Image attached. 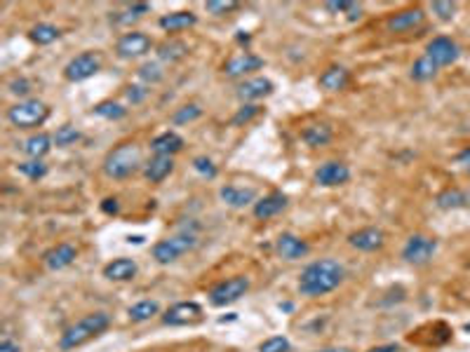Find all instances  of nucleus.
Wrapping results in <instances>:
<instances>
[{
  "instance_id": "cd10ccee",
  "label": "nucleus",
  "mask_w": 470,
  "mask_h": 352,
  "mask_svg": "<svg viewBox=\"0 0 470 352\" xmlns=\"http://www.w3.org/2000/svg\"><path fill=\"white\" fill-rule=\"evenodd\" d=\"M440 66L432 61L430 57H418L414 66H411V80H416V83H428V80H432L437 76Z\"/></svg>"
},
{
  "instance_id": "8fccbe9b",
  "label": "nucleus",
  "mask_w": 470,
  "mask_h": 352,
  "mask_svg": "<svg viewBox=\"0 0 470 352\" xmlns=\"http://www.w3.org/2000/svg\"><path fill=\"white\" fill-rule=\"evenodd\" d=\"M0 352H21V350H19V346L14 341L3 339V341H0Z\"/></svg>"
},
{
  "instance_id": "6e6552de",
  "label": "nucleus",
  "mask_w": 470,
  "mask_h": 352,
  "mask_svg": "<svg viewBox=\"0 0 470 352\" xmlns=\"http://www.w3.org/2000/svg\"><path fill=\"white\" fill-rule=\"evenodd\" d=\"M435 252H437V240L418 233L411 235L407 245L402 247V259L411 263V266H423V263H428L435 256Z\"/></svg>"
},
{
  "instance_id": "dca6fc26",
  "label": "nucleus",
  "mask_w": 470,
  "mask_h": 352,
  "mask_svg": "<svg viewBox=\"0 0 470 352\" xmlns=\"http://www.w3.org/2000/svg\"><path fill=\"white\" fill-rule=\"evenodd\" d=\"M275 90V85L270 83L268 78L256 76V78H247L245 83L238 85V99L245 101V104H254V101H261L263 97H270Z\"/></svg>"
},
{
  "instance_id": "7c9ffc66",
  "label": "nucleus",
  "mask_w": 470,
  "mask_h": 352,
  "mask_svg": "<svg viewBox=\"0 0 470 352\" xmlns=\"http://www.w3.org/2000/svg\"><path fill=\"white\" fill-rule=\"evenodd\" d=\"M160 312V305L158 300H139V303H134L127 310V317L132 322H149L151 317H156V315Z\"/></svg>"
},
{
  "instance_id": "b1692460",
  "label": "nucleus",
  "mask_w": 470,
  "mask_h": 352,
  "mask_svg": "<svg viewBox=\"0 0 470 352\" xmlns=\"http://www.w3.org/2000/svg\"><path fill=\"white\" fill-rule=\"evenodd\" d=\"M181 148H183V139L176 134V131H172V129L163 131V134H158L151 141V151L156 153V156H170V158H174Z\"/></svg>"
},
{
  "instance_id": "f03ea898",
  "label": "nucleus",
  "mask_w": 470,
  "mask_h": 352,
  "mask_svg": "<svg viewBox=\"0 0 470 352\" xmlns=\"http://www.w3.org/2000/svg\"><path fill=\"white\" fill-rule=\"evenodd\" d=\"M111 327V317L106 312H90L83 319H78L76 324H71L59 339V350L69 352L80 346H85L87 341L97 339L99 334H104Z\"/></svg>"
},
{
  "instance_id": "a211bd4d",
  "label": "nucleus",
  "mask_w": 470,
  "mask_h": 352,
  "mask_svg": "<svg viewBox=\"0 0 470 352\" xmlns=\"http://www.w3.org/2000/svg\"><path fill=\"white\" fill-rule=\"evenodd\" d=\"M285 207H287V195L280 193V190H273V193L263 195L254 202V216L259 221H268V218L280 214Z\"/></svg>"
},
{
  "instance_id": "603ef678",
  "label": "nucleus",
  "mask_w": 470,
  "mask_h": 352,
  "mask_svg": "<svg viewBox=\"0 0 470 352\" xmlns=\"http://www.w3.org/2000/svg\"><path fill=\"white\" fill-rule=\"evenodd\" d=\"M313 352H355L350 348H322V350H313Z\"/></svg>"
},
{
  "instance_id": "7ed1b4c3",
  "label": "nucleus",
  "mask_w": 470,
  "mask_h": 352,
  "mask_svg": "<svg viewBox=\"0 0 470 352\" xmlns=\"http://www.w3.org/2000/svg\"><path fill=\"white\" fill-rule=\"evenodd\" d=\"M139 165H142V148L137 143H120L108 153L104 160V174L108 179H127L132 176Z\"/></svg>"
},
{
  "instance_id": "c756f323",
  "label": "nucleus",
  "mask_w": 470,
  "mask_h": 352,
  "mask_svg": "<svg viewBox=\"0 0 470 352\" xmlns=\"http://www.w3.org/2000/svg\"><path fill=\"white\" fill-rule=\"evenodd\" d=\"M59 35L62 31L55 26V24H35L31 31H28V38L35 45H52L55 40H59Z\"/></svg>"
},
{
  "instance_id": "412c9836",
  "label": "nucleus",
  "mask_w": 470,
  "mask_h": 352,
  "mask_svg": "<svg viewBox=\"0 0 470 352\" xmlns=\"http://www.w3.org/2000/svg\"><path fill=\"white\" fill-rule=\"evenodd\" d=\"M219 197H222V202L229 204V207L242 209V207H247V204L256 202V190L254 188H240V186L229 183V186H222Z\"/></svg>"
},
{
  "instance_id": "2eb2a0df",
  "label": "nucleus",
  "mask_w": 470,
  "mask_h": 352,
  "mask_svg": "<svg viewBox=\"0 0 470 352\" xmlns=\"http://www.w3.org/2000/svg\"><path fill=\"white\" fill-rule=\"evenodd\" d=\"M76 259H78V249L69 245V242H59V245L50 247L47 252L42 254V263H45V268L52 270V273L69 268Z\"/></svg>"
},
{
  "instance_id": "864d4df0",
  "label": "nucleus",
  "mask_w": 470,
  "mask_h": 352,
  "mask_svg": "<svg viewBox=\"0 0 470 352\" xmlns=\"http://www.w3.org/2000/svg\"><path fill=\"white\" fill-rule=\"evenodd\" d=\"M464 332H466V334H470V322H466V327H464Z\"/></svg>"
},
{
  "instance_id": "f8f14e48",
  "label": "nucleus",
  "mask_w": 470,
  "mask_h": 352,
  "mask_svg": "<svg viewBox=\"0 0 470 352\" xmlns=\"http://www.w3.org/2000/svg\"><path fill=\"white\" fill-rule=\"evenodd\" d=\"M350 179V167L346 163H339V160H329V163L320 165L315 170V183L325 188H336L348 183Z\"/></svg>"
},
{
  "instance_id": "e433bc0d",
  "label": "nucleus",
  "mask_w": 470,
  "mask_h": 352,
  "mask_svg": "<svg viewBox=\"0 0 470 352\" xmlns=\"http://www.w3.org/2000/svg\"><path fill=\"white\" fill-rule=\"evenodd\" d=\"M55 146H59V148H69V146H73L80 139V131L73 127V124H62L57 131H55Z\"/></svg>"
},
{
  "instance_id": "5fc2aeb1",
  "label": "nucleus",
  "mask_w": 470,
  "mask_h": 352,
  "mask_svg": "<svg viewBox=\"0 0 470 352\" xmlns=\"http://www.w3.org/2000/svg\"><path fill=\"white\" fill-rule=\"evenodd\" d=\"M468 172H470V165H468Z\"/></svg>"
},
{
  "instance_id": "0eeeda50",
  "label": "nucleus",
  "mask_w": 470,
  "mask_h": 352,
  "mask_svg": "<svg viewBox=\"0 0 470 352\" xmlns=\"http://www.w3.org/2000/svg\"><path fill=\"white\" fill-rule=\"evenodd\" d=\"M99 69H101L99 52H80L64 66V78L69 83H83V80H90L94 73H99Z\"/></svg>"
},
{
  "instance_id": "79ce46f5",
  "label": "nucleus",
  "mask_w": 470,
  "mask_h": 352,
  "mask_svg": "<svg viewBox=\"0 0 470 352\" xmlns=\"http://www.w3.org/2000/svg\"><path fill=\"white\" fill-rule=\"evenodd\" d=\"M457 7H459V5L452 3V0H437V3L430 5V10H432V14H437V19L452 21L454 14H457Z\"/></svg>"
},
{
  "instance_id": "4468645a",
  "label": "nucleus",
  "mask_w": 470,
  "mask_h": 352,
  "mask_svg": "<svg viewBox=\"0 0 470 352\" xmlns=\"http://www.w3.org/2000/svg\"><path fill=\"white\" fill-rule=\"evenodd\" d=\"M425 21V12L421 7H407V10H400L388 17L386 21V28L391 33H407V31H414Z\"/></svg>"
},
{
  "instance_id": "49530a36",
  "label": "nucleus",
  "mask_w": 470,
  "mask_h": 352,
  "mask_svg": "<svg viewBox=\"0 0 470 352\" xmlns=\"http://www.w3.org/2000/svg\"><path fill=\"white\" fill-rule=\"evenodd\" d=\"M10 92H12V94H28V92H31V83H28L26 78L12 80V83H10Z\"/></svg>"
},
{
  "instance_id": "5701e85b",
  "label": "nucleus",
  "mask_w": 470,
  "mask_h": 352,
  "mask_svg": "<svg viewBox=\"0 0 470 352\" xmlns=\"http://www.w3.org/2000/svg\"><path fill=\"white\" fill-rule=\"evenodd\" d=\"M174 172V158L170 156H153L144 167V176L151 183H163Z\"/></svg>"
},
{
  "instance_id": "a18cd8bd",
  "label": "nucleus",
  "mask_w": 470,
  "mask_h": 352,
  "mask_svg": "<svg viewBox=\"0 0 470 352\" xmlns=\"http://www.w3.org/2000/svg\"><path fill=\"white\" fill-rule=\"evenodd\" d=\"M125 94H127V99L132 101V104H142V101L146 99V94H149V90H144V87H139V85H130Z\"/></svg>"
},
{
  "instance_id": "c85d7f7f",
  "label": "nucleus",
  "mask_w": 470,
  "mask_h": 352,
  "mask_svg": "<svg viewBox=\"0 0 470 352\" xmlns=\"http://www.w3.org/2000/svg\"><path fill=\"white\" fill-rule=\"evenodd\" d=\"M435 204L440 209H461L468 204V195L459 188H447L435 197Z\"/></svg>"
},
{
  "instance_id": "c9c22d12",
  "label": "nucleus",
  "mask_w": 470,
  "mask_h": 352,
  "mask_svg": "<svg viewBox=\"0 0 470 352\" xmlns=\"http://www.w3.org/2000/svg\"><path fill=\"white\" fill-rule=\"evenodd\" d=\"M94 115L106 117V120H120V117L127 115V108L115 104V101H101V104L94 106Z\"/></svg>"
},
{
  "instance_id": "1a4fd4ad",
  "label": "nucleus",
  "mask_w": 470,
  "mask_h": 352,
  "mask_svg": "<svg viewBox=\"0 0 470 352\" xmlns=\"http://www.w3.org/2000/svg\"><path fill=\"white\" fill-rule=\"evenodd\" d=\"M202 319V305L197 300H179L170 305L163 315V324L167 327H188Z\"/></svg>"
},
{
  "instance_id": "58836bf2",
  "label": "nucleus",
  "mask_w": 470,
  "mask_h": 352,
  "mask_svg": "<svg viewBox=\"0 0 470 352\" xmlns=\"http://www.w3.org/2000/svg\"><path fill=\"white\" fill-rule=\"evenodd\" d=\"M200 115H202V108H200V106H197V104H186V106H181L179 111L172 115V122H174V124H188V122L197 120Z\"/></svg>"
},
{
  "instance_id": "ddd939ff",
  "label": "nucleus",
  "mask_w": 470,
  "mask_h": 352,
  "mask_svg": "<svg viewBox=\"0 0 470 352\" xmlns=\"http://www.w3.org/2000/svg\"><path fill=\"white\" fill-rule=\"evenodd\" d=\"M348 245L365 254L379 252V249L386 245V233L377 228V225H367V228H360L348 235Z\"/></svg>"
},
{
  "instance_id": "20e7f679",
  "label": "nucleus",
  "mask_w": 470,
  "mask_h": 352,
  "mask_svg": "<svg viewBox=\"0 0 470 352\" xmlns=\"http://www.w3.org/2000/svg\"><path fill=\"white\" fill-rule=\"evenodd\" d=\"M50 117V106L40 99H24L12 108H7V120L19 129H33L45 124Z\"/></svg>"
},
{
  "instance_id": "ea45409f",
  "label": "nucleus",
  "mask_w": 470,
  "mask_h": 352,
  "mask_svg": "<svg viewBox=\"0 0 470 352\" xmlns=\"http://www.w3.org/2000/svg\"><path fill=\"white\" fill-rule=\"evenodd\" d=\"M292 343L287 336H270L259 343V352H290Z\"/></svg>"
},
{
  "instance_id": "2f4dec72",
  "label": "nucleus",
  "mask_w": 470,
  "mask_h": 352,
  "mask_svg": "<svg viewBox=\"0 0 470 352\" xmlns=\"http://www.w3.org/2000/svg\"><path fill=\"white\" fill-rule=\"evenodd\" d=\"M188 54V45L181 40H165L163 45H158V57L163 59V61H179V59H183Z\"/></svg>"
},
{
  "instance_id": "3c124183",
  "label": "nucleus",
  "mask_w": 470,
  "mask_h": 352,
  "mask_svg": "<svg viewBox=\"0 0 470 352\" xmlns=\"http://www.w3.org/2000/svg\"><path fill=\"white\" fill-rule=\"evenodd\" d=\"M459 163H461V165H466V167L470 165V148H466L464 153H461V156H459Z\"/></svg>"
},
{
  "instance_id": "72a5a7b5",
  "label": "nucleus",
  "mask_w": 470,
  "mask_h": 352,
  "mask_svg": "<svg viewBox=\"0 0 470 352\" xmlns=\"http://www.w3.org/2000/svg\"><path fill=\"white\" fill-rule=\"evenodd\" d=\"M17 172L21 176H26V179H31V181H40L42 176L47 174V165L42 163V160H26V163L17 165Z\"/></svg>"
},
{
  "instance_id": "9d476101",
  "label": "nucleus",
  "mask_w": 470,
  "mask_h": 352,
  "mask_svg": "<svg viewBox=\"0 0 470 352\" xmlns=\"http://www.w3.org/2000/svg\"><path fill=\"white\" fill-rule=\"evenodd\" d=\"M153 47V40L142 31H130L118 38L115 42V52L120 59H139L144 54H149Z\"/></svg>"
},
{
  "instance_id": "4be33fe9",
  "label": "nucleus",
  "mask_w": 470,
  "mask_h": 352,
  "mask_svg": "<svg viewBox=\"0 0 470 352\" xmlns=\"http://www.w3.org/2000/svg\"><path fill=\"white\" fill-rule=\"evenodd\" d=\"M137 261L134 259H113L111 263H106L104 266V277L111 282H130L134 280L137 275Z\"/></svg>"
},
{
  "instance_id": "423d86ee",
  "label": "nucleus",
  "mask_w": 470,
  "mask_h": 352,
  "mask_svg": "<svg viewBox=\"0 0 470 352\" xmlns=\"http://www.w3.org/2000/svg\"><path fill=\"white\" fill-rule=\"evenodd\" d=\"M247 289H249V277L245 275L229 277V280H222L210 289V303L214 307H226L245 296Z\"/></svg>"
},
{
  "instance_id": "c03bdc74",
  "label": "nucleus",
  "mask_w": 470,
  "mask_h": 352,
  "mask_svg": "<svg viewBox=\"0 0 470 352\" xmlns=\"http://www.w3.org/2000/svg\"><path fill=\"white\" fill-rule=\"evenodd\" d=\"M352 5H355L352 0H327V3H325L327 10L334 12V14H348V10H350Z\"/></svg>"
},
{
  "instance_id": "473e14b6",
  "label": "nucleus",
  "mask_w": 470,
  "mask_h": 352,
  "mask_svg": "<svg viewBox=\"0 0 470 352\" xmlns=\"http://www.w3.org/2000/svg\"><path fill=\"white\" fill-rule=\"evenodd\" d=\"M146 12H151V5L149 3H132L125 12H113V21L115 24H134L144 17Z\"/></svg>"
},
{
  "instance_id": "37998d69",
  "label": "nucleus",
  "mask_w": 470,
  "mask_h": 352,
  "mask_svg": "<svg viewBox=\"0 0 470 352\" xmlns=\"http://www.w3.org/2000/svg\"><path fill=\"white\" fill-rule=\"evenodd\" d=\"M193 170L200 176H205V179H214V176H217V165L212 163L207 156H197L193 160Z\"/></svg>"
},
{
  "instance_id": "393cba45",
  "label": "nucleus",
  "mask_w": 470,
  "mask_h": 352,
  "mask_svg": "<svg viewBox=\"0 0 470 352\" xmlns=\"http://www.w3.org/2000/svg\"><path fill=\"white\" fill-rule=\"evenodd\" d=\"M301 139L306 141L308 148H322V146H327L334 139V131L325 122H315V124H308V127L301 131Z\"/></svg>"
},
{
  "instance_id": "9b49d317",
  "label": "nucleus",
  "mask_w": 470,
  "mask_h": 352,
  "mask_svg": "<svg viewBox=\"0 0 470 352\" xmlns=\"http://www.w3.org/2000/svg\"><path fill=\"white\" fill-rule=\"evenodd\" d=\"M425 57H430L432 61L442 69V66H452L461 57V47L457 45V40L447 38V35H437V38H432L428 42V47H425Z\"/></svg>"
},
{
  "instance_id": "a878e982",
  "label": "nucleus",
  "mask_w": 470,
  "mask_h": 352,
  "mask_svg": "<svg viewBox=\"0 0 470 352\" xmlns=\"http://www.w3.org/2000/svg\"><path fill=\"white\" fill-rule=\"evenodd\" d=\"M55 139L45 134V131H38V134L28 136L24 143H21V151H24V156H28L31 160H42L52 148Z\"/></svg>"
},
{
  "instance_id": "f3484780",
  "label": "nucleus",
  "mask_w": 470,
  "mask_h": 352,
  "mask_svg": "<svg viewBox=\"0 0 470 352\" xmlns=\"http://www.w3.org/2000/svg\"><path fill=\"white\" fill-rule=\"evenodd\" d=\"M275 249L285 261H299V259H306L308 256L311 245H308L306 240H301L299 235H294V233H282L280 237L275 240Z\"/></svg>"
},
{
  "instance_id": "6ab92c4d",
  "label": "nucleus",
  "mask_w": 470,
  "mask_h": 352,
  "mask_svg": "<svg viewBox=\"0 0 470 352\" xmlns=\"http://www.w3.org/2000/svg\"><path fill=\"white\" fill-rule=\"evenodd\" d=\"M261 66H263L261 57H256L252 52H238L224 64V73L226 76H231V78H240V76H247V73H252V71H259Z\"/></svg>"
},
{
  "instance_id": "aec40b11",
  "label": "nucleus",
  "mask_w": 470,
  "mask_h": 352,
  "mask_svg": "<svg viewBox=\"0 0 470 352\" xmlns=\"http://www.w3.org/2000/svg\"><path fill=\"white\" fill-rule=\"evenodd\" d=\"M197 24V14L190 12V10H179V12H170V14H163V17L158 19V26L163 28L165 33H181V31H188V28H193Z\"/></svg>"
},
{
  "instance_id": "f257e3e1",
  "label": "nucleus",
  "mask_w": 470,
  "mask_h": 352,
  "mask_svg": "<svg viewBox=\"0 0 470 352\" xmlns=\"http://www.w3.org/2000/svg\"><path fill=\"white\" fill-rule=\"evenodd\" d=\"M346 270L336 259H320L313 261L301 270L299 275V291L306 298H320L341 287Z\"/></svg>"
},
{
  "instance_id": "a19ab883",
  "label": "nucleus",
  "mask_w": 470,
  "mask_h": 352,
  "mask_svg": "<svg viewBox=\"0 0 470 352\" xmlns=\"http://www.w3.org/2000/svg\"><path fill=\"white\" fill-rule=\"evenodd\" d=\"M240 3H235V0H207L205 3V10L210 14H214V17H222V14H229L233 10H238Z\"/></svg>"
},
{
  "instance_id": "de8ad7c7",
  "label": "nucleus",
  "mask_w": 470,
  "mask_h": 352,
  "mask_svg": "<svg viewBox=\"0 0 470 352\" xmlns=\"http://www.w3.org/2000/svg\"><path fill=\"white\" fill-rule=\"evenodd\" d=\"M101 211H104V214H108V216H115L118 211H120V204H118L115 197H106V200L101 202Z\"/></svg>"
},
{
  "instance_id": "bb28decb",
  "label": "nucleus",
  "mask_w": 470,
  "mask_h": 352,
  "mask_svg": "<svg viewBox=\"0 0 470 352\" xmlns=\"http://www.w3.org/2000/svg\"><path fill=\"white\" fill-rule=\"evenodd\" d=\"M348 80H350V73L343 69V66H329V69L322 71V76H320L318 83H320L322 90L339 92V90H343V87L348 85Z\"/></svg>"
},
{
  "instance_id": "09e8293b",
  "label": "nucleus",
  "mask_w": 470,
  "mask_h": 352,
  "mask_svg": "<svg viewBox=\"0 0 470 352\" xmlns=\"http://www.w3.org/2000/svg\"><path fill=\"white\" fill-rule=\"evenodd\" d=\"M367 352H402V348L398 343H384V346H377V348H369Z\"/></svg>"
},
{
  "instance_id": "39448f33",
  "label": "nucleus",
  "mask_w": 470,
  "mask_h": 352,
  "mask_svg": "<svg viewBox=\"0 0 470 352\" xmlns=\"http://www.w3.org/2000/svg\"><path fill=\"white\" fill-rule=\"evenodd\" d=\"M195 245H197V237L193 233H179V235H174V237L156 242V245H153V259H156L160 266H170L179 256L190 252Z\"/></svg>"
},
{
  "instance_id": "4c0bfd02",
  "label": "nucleus",
  "mask_w": 470,
  "mask_h": 352,
  "mask_svg": "<svg viewBox=\"0 0 470 352\" xmlns=\"http://www.w3.org/2000/svg\"><path fill=\"white\" fill-rule=\"evenodd\" d=\"M137 73H139V78H142L144 83H149V85H156V83H160V80L165 78V71L160 69V64H156V61L142 64Z\"/></svg>"
},
{
  "instance_id": "f704fd0d",
  "label": "nucleus",
  "mask_w": 470,
  "mask_h": 352,
  "mask_svg": "<svg viewBox=\"0 0 470 352\" xmlns=\"http://www.w3.org/2000/svg\"><path fill=\"white\" fill-rule=\"evenodd\" d=\"M263 108L259 104H242L238 111H235V115L231 117V124L233 127H242V124L252 122L256 115H261Z\"/></svg>"
}]
</instances>
